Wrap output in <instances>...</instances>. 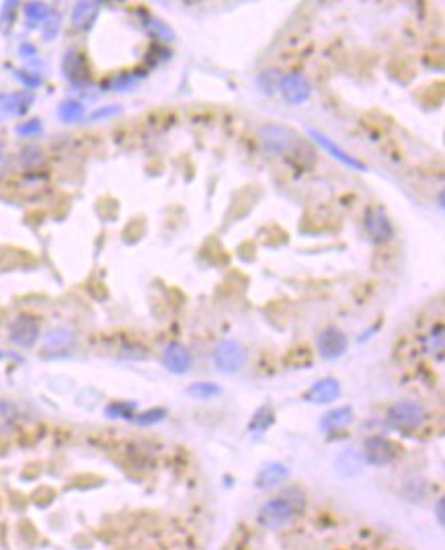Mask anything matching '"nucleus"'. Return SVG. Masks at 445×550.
Here are the masks:
<instances>
[{
    "label": "nucleus",
    "instance_id": "1",
    "mask_svg": "<svg viewBox=\"0 0 445 550\" xmlns=\"http://www.w3.org/2000/svg\"><path fill=\"white\" fill-rule=\"evenodd\" d=\"M304 495L296 489L283 493L281 497H275L271 501H267L261 510H259V524L265 530H279L288 524H292L294 520H298V516L304 514Z\"/></svg>",
    "mask_w": 445,
    "mask_h": 550
},
{
    "label": "nucleus",
    "instance_id": "2",
    "mask_svg": "<svg viewBox=\"0 0 445 550\" xmlns=\"http://www.w3.org/2000/svg\"><path fill=\"white\" fill-rule=\"evenodd\" d=\"M257 138L263 146L265 152H271V154H281V156H292V154H298L300 148L304 146L302 144V138L285 127V125H279V123H265L257 129Z\"/></svg>",
    "mask_w": 445,
    "mask_h": 550
},
{
    "label": "nucleus",
    "instance_id": "3",
    "mask_svg": "<svg viewBox=\"0 0 445 550\" xmlns=\"http://www.w3.org/2000/svg\"><path fill=\"white\" fill-rule=\"evenodd\" d=\"M386 417H388V425H392L394 429L411 432V429L421 427L427 415H425L423 405L413 403V401H400L388 409Z\"/></svg>",
    "mask_w": 445,
    "mask_h": 550
},
{
    "label": "nucleus",
    "instance_id": "4",
    "mask_svg": "<svg viewBox=\"0 0 445 550\" xmlns=\"http://www.w3.org/2000/svg\"><path fill=\"white\" fill-rule=\"evenodd\" d=\"M214 364L218 368V372L222 374H234L238 370L244 368L246 364V349L232 339H226L222 343L216 345L214 349Z\"/></svg>",
    "mask_w": 445,
    "mask_h": 550
},
{
    "label": "nucleus",
    "instance_id": "5",
    "mask_svg": "<svg viewBox=\"0 0 445 550\" xmlns=\"http://www.w3.org/2000/svg\"><path fill=\"white\" fill-rule=\"evenodd\" d=\"M364 460L366 464H372V466H386V464H392L403 448L398 444H394L392 440L388 438H382V436H374L370 440H366V446H364Z\"/></svg>",
    "mask_w": 445,
    "mask_h": 550
},
{
    "label": "nucleus",
    "instance_id": "6",
    "mask_svg": "<svg viewBox=\"0 0 445 550\" xmlns=\"http://www.w3.org/2000/svg\"><path fill=\"white\" fill-rule=\"evenodd\" d=\"M316 345H318L320 358L333 362V360H339L347 351L349 341H347V335L339 327L331 325V327H325L320 331V335L316 339Z\"/></svg>",
    "mask_w": 445,
    "mask_h": 550
},
{
    "label": "nucleus",
    "instance_id": "7",
    "mask_svg": "<svg viewBox=\"0 0 445 550\" xmlns=\"http://www.w3.org/2000/svg\"><path fill=\"white\" fill-rule=\"evenodd\" d=\"M10 343L23 349H29L37 343L39 339V323L37 318L29 316V314H21L12 321L10 331H8Z\"/></svg>",
    "mask_w": 445,
    "mask_h": 550
},
{
    "label": "nucleus",
    "instance_id": "8",
    "mask_svg": "<svg viewBox=\"0 0 445 550\" xmlns=\"http://www.w3.org/2000/svg\"><path fill=\"white\" fill-rule=\"evenodd\" d=\"M62 72H64V78L74 86H86L90 82V72H88V66H86V58H84V53H80L74 47L64 53Z\"/></svg>",
    "mask_w": 445,
    "mask_h": 550
},
{
    "label": "nucleus",
    "instance_id": "9",
    "mask_svg": "<svg viewBox=\"0 0 445 550\" xmlns=\"http://www.w3.org/2000/svg\"><path fill=\"white\" fill-rule=\"evenodd\" d=\"M366 230L372 242L384 245L394 236V226L390 222V216L386 214L384 208H372L366 214Z\"/></svg>",
    "mask_w": 445,
    "mask_h": 550
},
{
    "label": "nucleus",
    "instance_id": "10",
    "mask_svg": "<svg viewBox=\"0 0 445 550\" xmlns=\"http://www.w3.org/2000/svg\"><path fill=\"white\" fill-rule=\"evenodd\" d=\"M279 88H281L283 99L290 105H302L312 95V86H310L308 78L302 76V74H288V76H283L281 82H279Z\"/></svg>",
    "mask_w": 445,
    "mask_h": 550
},
{
    "label": "nucleus",
    "instance_id": "11",
    "mask_svg": "<svg viewBox=\"0 0 445 550\" xmlns=\"http://www.w3.org/2000/svg\"><path fill=\"white\" fill-rule=\"evenodd\" d=\"M308 134L312 136V140L316 142V144H320L333 158H337L339 162H343L345 166H349V168H353V171H368V166L359 160V158H355V156H351L349 152H345L341 146H337L331 138H327L325 134H320V132H316V129H308Z\"/></svg>",
    "mask_w": 445,
    "mask_h": 550
},
{
    "label": "nucleus",
    "instance_id": "12",
    "mask_svg": "<svg viewBox=\"0 0 445 550\" xmlns=\"http://www.w3.org/2000/svg\"><path fill=\"white\" fill-rule=\"evenodd\" d=\"M341 397V384L337 378H322L304 395V399L312 405H329Z\"/></svg>",
    "mask_w": 445,
    "mask_h": 550
},
{
    "label": "nucleus",
    "instance_id": "13",
    "mask_svg": "<svg viewBox=\"0 0 445 550\" xmlns=\"http://www.w3.org/2000/svg\"><path fill=\"white\" fill-rule=\"evenodd\" d=\"M162 364L173 374H185L191 368V353L181 343H168L162 351Z\"/></svg>",
    "mask_w": 445,
    "mask_h": 550
},
{
    "label": "nucleus",
    "instance_id": "14",
    "mask_svg": "<svg viewBox=\"0 0 445 550\" xmlns=\"http://www.w3.org/2000/svg\"><path fill=\"white\" fill-rule=\"evenodd\" d=\"M35 95L33 90H18V92H10V95H0V105L2 111L14 117H21L29 111V107L33 105Z\"/></svg>",
    "mask_w": 445,
    "mask_h": 550
},
{
    "label": "nucleus",
    "instance_id": "15",
    "mask_svg": "<svg viewBox=\"0 0 445 550\" xmlns=\"http://www.w3.org/2000/svg\"><path fill=\"white\" fill-rule=\"evenodd\" d=\"M290 477V471L281 462H269L261 468L257 475V487L259 489H275Z\"/></svg>",
    "mask_w": 445,
    "mask_h": 550
},
{
    "label": "nucleus",
    "instance_id": "16",
    "mask_svg": "<svg viewBox=\"0 0 445 550\" xmlns=\"http://www.w3.org/2000/svg\"><path fill=\"white\" fill-rule=\"evenodd\" d=\"M351 421H353V409L351 407H337L320 419V429L325 434H337V432L349 427Z\"/></svg>",
    "mask_w": 445,
    "mask_h": 550
},
{
    "label": "nucleus",
    "instance_id": "17",
    "mask_svg": "<svg viewBox=\"0 0 445 550\" xmlns=\"http://www.w3.org/2000/svg\"><path fill=\"white\" fill-rule=\"evenodd\" d=\"M99 16V4L97 2H76L70 14V21L76 29L88 31Z\"/></svg>",
    "mask_w": 445,
    "mask_h": 550
},
{
    "label": "nucleus",
    "instance_id": "18",
    "mask_svg": "<svg viewBox=\"0 0 445 550\" xmlns=\"http://www.w3.org/2000/svg\"><path fill=\"white\" fill-rule=\"evenodd\" d=\"M364 464H366V460L361 454H357L355 450H347L337 458V473L343 479H353V477L364 473Z\"/></svg>",
    "mask_w": 445,
    "mask_h": 550
},
{
    "label": "nucleus",
    "instance_id": "19",
    "mask_svg": "<svg viewBox=\"0 0 445 550\" xmlns=\"http://www.w3.org/2000/svg\"><path fill=\"white\" fill-rule=\"evenodd\" d=\"M76 341V335L66 327H55L43 337V347L47 351H66Z\"/></svg>",
    "mask_w": 445,
    "mask_h": 550
},
{
    "label": "nucleus",
    "instance_id": "20",
    "mask_svg": "<svg viewBox=\"0 0 445 550\" xmlns=\"http://www.w3.org/2000/svg\"><path fill=\"white\" fill-rule=\"evenodd\" d=\"M58 117L64 123H78L84 119V105L76 99H66L58 107Z\"/></svg>",
    "mask_w": 445,
    "mask_h": 550
},
{
    "label": "nucleus",
    "instance_id": "21",
    "mask_svg": "<svg viewBox=\"0 0 445 550\" xmlns=\"http://www.w3.org/2000/svg\"><path fill=\"white\" fill-rule=\"evenodd\" d=\"M273 421H275V413H273V409H271L269 405H263V407H259L257 413L253 415V419H251V423H249V429H251V432H257V434H263V432H267V429L273 425Z\"/></svg>",
    "mask_w": 445,
    "mask_h": 550
},
{
    "label": "nucleus",
    "instance_id": "22",
    "mask_svg": "<svg viewBox=\"0 0 445 550\" xmlns=\"http://www.w3.org/2000/svg\"><path fill=\"white\" fill-rule=\"evenodd\" d=\"M18 421V411L12 403L0 401V434H10Z\"/></svg>",
    "mask_w": 445,
    "mask_h": 550
},
{
    "label": "nucleus",
    "instance_id": "23",
    "mask_svg": "<svg viewBox=\"0 0 445 550\" xmlns=\"http://www.w3.org/2000/svg\"><path fill=\"white\" fill-rule=\"evenodd\" d=\"M444 343H445L444 327L437 325V327L431 329L429 337L425 339V351H427L429 355H437V358H442V353H444Z\"/></svg>",
    "mask_w": 445,
    "mask_h": 550
},
{
    "label": "nucleus",
    "instance_id": "24",
    "mask_svg": "<svg viewBox=\"0 0 445 550\" xmlns=\"http://www.w3.org/2000/svg\"><path fill=\"white\" fill-rule=\"evenodd\" d=\"M25 16L31 21V23H43L49 18L51 14V8L45 4V2H27L25 8H23Z\"/></svg>",
    "mask_w": 445,
    "mask_h": 550
},
{
    "label": "nucleus",
    "instance_id": "25",
    "mask_svg": "<svg viewBox=\"0 0 445 550\" xmlns=\"http://www.w3.org/2000/svg\"><path fill=\"white\" fill-rule=\"evenodd\" d=\"M187 395L193 399H214L220 395V386L214 382H195L187 388Z\"/></svg>",
    "mask_w": 445,
    "mask_h": 550
},
{
    "label": "nucleus",
    "instance_id": "26",
    "mask_svg": "<svg viewBox=\"0 0 445 550\" xmlns=\"http://www.w3.org/2000/svg\"><path fill=\"white\" fill-rule=\"evenodd\" d=\"M136 403H111L107 407V417L111 419H134Z\"/></svg>",
    "mask_w": 445,
    "mask_h": 550
},
{
    "label": "nucleus",
    "instance_id": "27",
    "mask_svg": "<svg viewBox=\"0 0 445 550\" xmlns=\"http://www.w3.org/2000/svg\"><path fill=\"white\" fill-rule=\"evenodd\" d=\"M16 2H12V0H8V2H4L2 4V8H0V31L2 33H8L10 31V27L14 25V18H16Z\"/></svg>",
    "mask_w": 445,
    "mask_h": 550
},
{
    "label": "nucleus",
    "instance_id": "28",
    "mask_svg": "<svg viewBox=\"0 0 445 550\" xmlns=\"http://www.w3.org/2000/svg\"><path fill=\"white\" fill-rule=\"evenodd\" d=\"M164 417H166V409H160V407H156V409L144 411V413H140V415H134V419H131V421H136L138 425L146 427V425H154V423H160V421H162Z\"/></svg>",
    "mask_w": 445,
    "mask_h": 550
},
{
    "label": "nucleus",
    "instance_id": "29",
    "mask_svg": "<svg viewBox=\"0 0 445 550\" xmlns=\"http://www.w3.org/2000/svg\"><path fill=\"white\" fill-rule=\"evenodd\" d=\"M136 82V76L129 74V72H121V74H115L113 78H109V82L105 84L109 90H117V92H123L127 90L131 84Z\"/></svg>",
    "mask_w": 445,
    "mask_h": 550
},
{
    "label": "nucleus",
    "instance_id": "30",
    "mask_svg": "<svg viewBox=\"0 0 445 550\" xmlns=\"http://www.w3.org/2000/svg\"><path fill=\"white\" fill-rule=\"evenodd\" d=\"M14 78L27 88V90H35L41 86L43 78L37 72H29V70H14Z\"/></svg>",
    "mask_w": 445,
    "mask_h": 550
},
{
    "label": "nucleus",
    "instance_id": "31",
    "mask_svg": "<svg viewBox=\"0 0 445 550\" xmlns=\"http://www.w3.org/2000/svg\"><path fill=\"white\" fill-rule=\"evenodd\" d=\"M279 82H281V76H279L277 70H265V72L259 76V84L263 86V90H265L267 95H273L275 86H279Z\"/></svg>",
    "mask_w": 445,
    "mask_h": 550
},
{
    "label": "nucleus",
    "instance_id": "32",
    "mask_svg": "<svg viewBox=\"0 0 445 550\" xmlns=\"http://www.w3.org/2000/svg\"><path fill=\"white\" fill-rule=\"evenodd\" d=\"M18 136L23 138H33V136H39L43 132V125L39 119H31V121H25V123H18L16 129H14Z\"/></svg>",
    "mask_w": 445,
    "mask_h": 550
},
{
    "label": "nucleus",
    "instance_id": "33",
    "mask_svg": "<svg viewBox=\"0 0 445 550\" xmlns=\"http://www.w3.org/2000/svg\"><path fill=\"white\" fill-rule=\"evenodd\" d=\"M121 113V107L119 105H107V107H101L97 111L90 113V121H101V119H107V117H113Z\"/></svg>",
    "mask_w": 445,
    "mask_h": 550
},
{
    "label": "nucleus",
    "instance_id": "34",
    "mask_svg": "<svg viewBox=\"0 0 445 550\" xmlns=\"http://www.w3.org/2000/svg\"><path fill=\"white\" fill-rule=\"evenodd\" d=\"M58 29H60V18L55 14H49V18L45 21V27H43V37L45 39H53Z\"/></svg>",
    "mask_w": 445,
    "mask_h": 550
},
{
    "label": "nucleus",
    "instance_id": "35",
    "mask_svg": "<svg viewBox=\"0 0 445 550\" xmlns=\"http://www.w3.org/2000/svg\"><path fill=\"white\" fill-rule=\"evenodd\" d=\"M148 29L154 33V35H158V37H173V31H168L162 23H158V21H152V25H148Z\"/></svg>",
    "mask_w": 445,
    "mask_h": 550
},
{
    "label": "nucleus",
    "instance_id": "36",
    "mask_svg": "<svg viewBox=\"0 0 445 550\" xmlns=\"http://www.w3.org/2000/svg\"><path fill=\"white\" fill-rule=\"evenodd\" d=\"M18 53H21L23 58H33V55H37V49H35L31 43H23V45L18 47Z\"/></svg>",
    "mask_w": 445,
    "mask_h": 550
},
{
    "label": "nucleus",
    "instance_id": "37",
    "mask_svg": "<svg viewBox=\"0 0 445 550\" xmlns=\"http://www.w3.org/2000/svg\"><path fill=\"white\" fill-rule=\"evenodd\" d=\"M437 522L444 526V499L437 501Z\"/></svg>",
    "mask_w": 445,
    "mask_h": 550
},
{
    "label": "nucleus",
    "instance_id": "38",
    "mask_svg": "<svg viewBox=\"0 0 445 550\" xmlns=\"http://www.w3.org/2000/svg\"><path fill=\"white\" fill-rule=\"evenodd\" d=\"M0 360H2V351H0Z\"/></svg>",
    "mask_w": 445,
    "mask_h": 550
},
{
    "label": "nucleus",
    "instance_id": "39",
    "mask_svg": "<svg viewBox=\"0 0 445 550\" xmlns=\"http://www.w3.org/2000/svg\"><path fill=\"white\" fill-rule=\"evenodd\" d=\"M0 156H2V150H0Z\"/></svg>",
    "mask_w": 445,
    "mask_h": 550
}]
</instances>
